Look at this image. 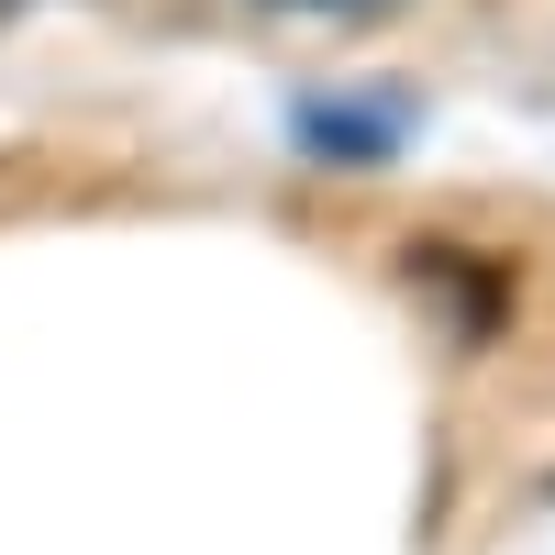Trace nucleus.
<instances>
[{
	"label": "nucleus",
	"mask_w": 555,
	"mask_h": 555,
	"mask_svg": "<svg viewBox=\"0 0 555 555\" xmlns=\"http://www.w3.org/2000/svg\"><path fill=\"white\" fill-rule=\"evenodd\" d=\"M289 133H300V156H322V167H389L411 112L400 101H300Z\"/></svg>",
	"instance_id": "1"
},
{
	"label": "nucleus",
	"mask_w": 555,
	"mask_h": 555,
	"mask_svg": "<svg viewBox=\"0 0 555 555\" xmlns=\"http://www.w3.org/2000/svg\"><path fill=\"white\" fill-rule=\"evenodd\" d=\"M300 12H366V0H300Z\"/></svg>",
	"instance_id": "2"
}]
</instances>
